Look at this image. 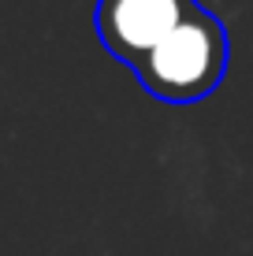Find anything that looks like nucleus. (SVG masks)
Returning a JSON list of instances; mask_svg holds the SVG:
<instances>
[{"label":"nucleus","instance_id":"nucleus-1","mask_svg":"<svg viewBox=\"0 0 253 256\" xmlns=\"http://www.w3.org/2000/svg\"><path fill=\"white\" fill-rule=\"evenodd\" d=\"M231 41L223 22L208 8L197 4L153 52L138 60L134 74L145 93L164 104H194L216 93V86L227 74Z\"/></svg>","mask_w":253,"mask_h":256},{"label":"nucleus","instance_id":"nucleus-2","mask_svg":"<svg viewBox=\"0 0 253 256\" xmlns=\"http://www.w3.org/2000/svg\"><path fill=\"white\" fill-rule=\"evenodd\" d=\"M194 8H197V0H97L93 22H97L101 45L119 64L134 67Z\"/></svg>","mask_w":253,"mask_h":256}]
</instances>
